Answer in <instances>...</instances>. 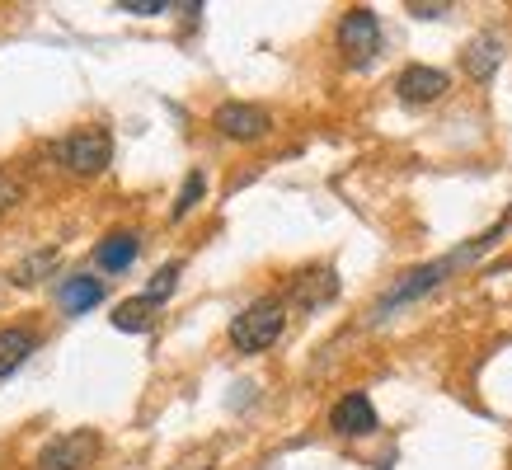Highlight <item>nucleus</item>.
I'll list each match as a JSON object with an SVG mask.
<instances>
[{
    "instance_id": "nucleus-12",
    "label": "nucleus",
    "mask_w": 512,
    "mask_h": 470,
    "mask_svg": "<svg viewBox=\"0 0 512 470\" xmlns=\"http://www.w3.org/2000/svg\"><path fill=\"white\" fill-rule=\"evenodd\" d=\"M57 301H62L66 315H85L104 301V282L94 278V273H76V278H66L62 287H57Z\"/></svg>"
},
{
    "instance_id": "nucleus-11",
    "label": "nucleus",
    "mask_w": 512,
    "mask_h": 470,
    "mask_svg": "<svg viewBox=\"0 0 512 470\" xmlns=\"http://www.w3.org/2000/svg\"><path fill=\"white\" fill-rule=\"evenodd\" d=\"M503 62V38L498 33H480V38H470V47L461 52V66H466L470 80H489Z\"/></svg>"
},
{
    "instance_id": "nucleus-15",
    "label": "nucleus",
    "mask_w": 512,
    "mask_h": 470,
    "mask_svg": "<svg viewBox=\"0 0 512 470\" xmlns=\"http://www.w3.org/2000/svg\"><path fill=\"white\" fill-rule=\"evenodd\" d=\"M202 193H207V174L202 170H193L184 179V188H179V198H174V207H170V221H184L193 207L202 203Z\"/></svg>"
},
{
    "instance_id": "nucleus-13",
    "label": "nucleus",
    "mask_w": 512,
    "mask_h": 470,
    "mask_svg": "<svg viewBox=\"0 0 512 470\" xmlns=\"http://www.w3.org/2000/svg\"><path fill=\"white\" fill-rule=\"evenodd\" d=\"M29 353H38V334L24 325L15 329H0V381L5 376H15L24 362H29Z\"/></svg>"
},
{
    "instance_id": "nucleus-14",
    "label": "nucleus",
    "mask_w": 512,
    "mask_h": 470,
    "mask_svg": "<svg viewBox=\"0 0 512 470\" xmlns=\"http://www.w3.org/2000/svg\"><path fill=\"white\" fill-rule=\"evenodd\" d=\"M156 301L151 297H127L118 311H113V329H123V334H151L156 325Z\"/></svg>"
},
{
    "instance_id": "nucleus-17",
    "label": "nucleus",
    "mask_w": 512,
    "mask_h": 470,
    "mask_svg": "<svg viewBox=\"0 0 512 470\" xmlns=\"http://www.w3.org/2000/svg\"><path fill=\"white\" fill-rule=\"evenodd\" d=\"M52 264H57V254H52V250H38L33 259H24V264H19L15 282H19V287H33V282H38V273H47Z\"/></svg>"
},
{
    "instance_id": "nucleus-4",
    "label": "nucleus",
    "mask_w": 512,
    "mask_h": 470,
    "mask_svg": "<svg viewBox=\"0 0 512 470\" xmlns=\"http://www.w3.org/2000/svg\"><path fill=\"white\" fill-rule=\"evenodd\" d=\"M99 461V433L94 428H76L52 438L43 452L33 456V470H90Z\"/></svg>"
},
{
    "instance_id": "nucleus-1",
    "label": "nucleus",
    "mask_w": 512,
    "mask_h": 470,
    "mask_svg": "<svg viewBox=\"0 0 512 470\" xmlns=\"http://www.w3.org/2000/svg\"><path fill=\"white\" fill-rule=\"evenodd\" d=\"M282 329H287V301L259 297L231 320V344L235 353H264L282 339Z\"/></svg>"
},
{
    "instance_id": "nucleus-8",
    "label": "nucleus",
    "mask_w": 512,
    "mask_h": 470,
    "mask_svg": "<svg viewBox=\"0 0 512 470\" xmlns=\"http://www.w3.org/2000/svg\"><path fill=\"white\" fill-rule=\"evenodd\" d=\"M451 85L447 71H437V66H404L400 80H395V94H400L404 104H433L442 99Z\"/></svg>"
},
{
    "instance_id": "nucleus-2",
    "label": "nucleus",
    "mask_w": 512,
    "mask_h": 470,
    "mask_svg": "<svg viewBox=\"0 0 512 470\" xmlns=\"http://www.w3.org/2000/svg\"><path fill=\"white\" fill-rule=\"evenodd\" d=\"M57 160L80 179H94L113 165V137L104 127H80V132L57 141Z\"/></svg>"
},
{
    "instance_id": "nucleus-10",
    "label": "nucleus",
    "mask_w": 512,
    "mask_h": 470,
    "mask_svg": "<svg viewBox=\"0 0 512 470\" xmlns=\"http://www.w3.org/2000/svg\"><path fill=\"white\" fill-rule=\"evenodd\" d=\"M137 254H141V235L137 231H113L94 245V264L104 268V273H123V268L137 264Z\"/></svg>"
},
{
    "instance_id": "nucleus-9",
    "label": "nucleus",
    "mask_w": 512,
    "mask_h": 470,
    "mask_svg": "<svg viewBox=\"0 0 512 470\" xmlns=\"http://www.w3.org/2000/svg\"><path fill=\"white\" fill-rule=\"evenodd\" d=\"M334 297H339L334 268H311V273H296L292 278V306H301V311H320Z\"/></svg>"
},
{
    "instance_id": "nucleus-20",
    "label": "nucleus",
    "mask_w": 512,
    "mask_h": 470,
    "mask_svg": "<svg viewBox=\"0 0 512 470\" xmlns=\"http://www.w3.org/2000/svg\"><path fill=\"white\" fill-rule=\"evenodd\" d=\"M451 5H409V15H419V19H442Z\"/></svg>"
},
{
    "instance_id": "nucleus-6",
    "label": "nucleus",
    "mask_w": 512,
    "mask_h": 470,
    "mask_svg": "<svg viewBox=\"0 0 512 470\" xmlns=\"http://www.w3.org/2000/svg\"><path fill=\"white\" fill-rule=\"evenodd\" d=\"M212 127L231 141H259V137H268L273 118H268V109H259V104H240V99H231V104H221V109L212 113Z\"/></svg>"
},
{
    "instance_id": "nucleus-18",
    "label": "nucleus",
    "mask_w": 512,
    "mask_h": 470,
    "mask_svg": "<svg viewBox=\"0 0 512 470\" xmlns=\"http://www.w3.org/2000/svg\"><path fill=\"white\" fill-rule=\"evenodd\" d=\"M118 10H123V15H141V19H151V15H165L170 5H165V0H123Z\"/></svg>"
},
{
    "instance_id": "nucleus-5",
    "label": "nucleus",
    "mask_w": 512,
    "mask_h": 470,
    "mask_svg": "<svg viewBox=\"0 0 512 470\" xmlns=\"http://www.w3.org/2000/svg\"><path fill=\"white\" fill-rule=\"evenodd\" d=\"M456 264H466V254H451V259H437V264H423V268H414V273H404V278L395 282V287H390L386 297L376 301V311H372V315H376V320H386V315L395 311V306H409V301H419L423 292H433L437 282L447 278V273H451Z\"/></svg>"
},
{
    "instance_id": "nucleus-3",
    "label": "nucleus",
    "mask_w": 512,
    "mask_h": 470,
    "mask_svg": "<svg viewBox=\"0 0 512 470\" xmlns=\"http://www.w3.org/2000/svg\"><path fill=\"white\" fill-rule=\"evenodd\" d=\"M339 47H343V57H348V66H357V71L372 66L376 52H381V19H376V10L353 5L339 19Z\"/></svg>"
},
{
    "instance_id": "nucleus-16",
    "label": "nucleus",
    "mask_w": 512,
    "mask_h": 470,
    "mask_svg": "<svg viewBox=\"0 0 512 470\" xmlns=\"http://www.w3.org/2000/svg\"><path fill=\"white\" fill-rule=\"evenodd\" d=\"M179 273H184V264H165V268L156 273V278H151V287H146L141 297H151L156 306H160V301H170V292L179 287Z\"/></svg>"
},
{
    "instance_id": "nucleus-7",
    "label": "nucleus",
    "mask_w": 512,
    "mask_h": 470,
    "mask_svg": "<svg viewBox=\"0 0 512 470\" xmlns=\"http://www.w3.org/2000/svg\"><path fill=\"white\" fill-rule=\"evenodd\" d=\"M329 428L339 433V438H372L381 419H376V405L367 400L362 391H348L339 405L329 409Z\"/></svg>"
},
{
    "instance_id": "nucleus-19",
    "label": "nucleus",
    "mask_w": 512,
    "mask_h": 470,
    "mask_svg": "<svg viewBox=\"0 0 512 470\" xmlns=\"http://www.w3.org/2000/svg\"><path fill=\"white\" fill-rule=\"evenodd\" d=\"M15 203H19V184L10 179V174H0V212H5V207H15Z\"/></svg>"
}]
</instances>
